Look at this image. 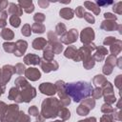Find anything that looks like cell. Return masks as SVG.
Listing matches in <instances>:
<instances>
[{"mask_svg":"<svg viewBox=\"0 0 122 122\" xmlns=\"http://www.w3.org/2000/svg\"><path fill=\"white\" fill-rule=\"evenodd\" d=\"M66 92L75 101L79 102L82 99L89 97L92 92V86L86 81H77L66 85Z\"/></svg>","mask_w":122,"mask_h":122,"instance_id":"cell-1","label":"cell"}]
</instances>
